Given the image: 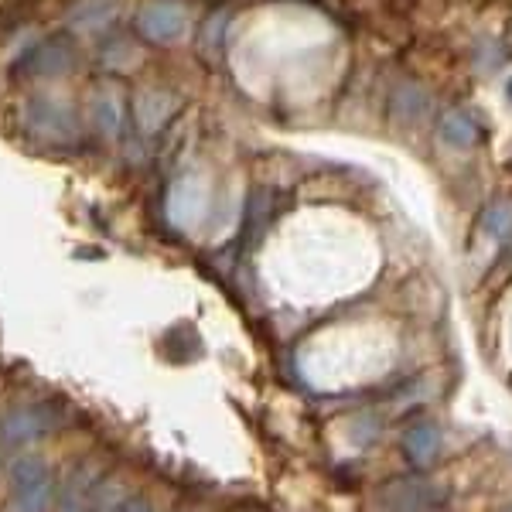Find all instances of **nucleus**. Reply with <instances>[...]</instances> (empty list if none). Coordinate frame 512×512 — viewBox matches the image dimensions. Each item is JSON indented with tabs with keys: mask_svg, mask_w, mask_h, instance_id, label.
<instances>
[{
	"mask_svg": "<svg viewBox=\"0 0 512 512\" xmlns=\"http://www.w3.org/2000/svg\"><path fill=\"white\" fill-rule=\"evenodd\" d=\"M441 502V489L427 478H396L379 495V506L386 512H427Z\"/></svg>",
	"mask_w": 512,
	"mask_h": 512,
	"instance_id": "f03ea898",
	"label": "nucleus"
},
{
	"mask_svg": "<svg viewBox=\"0 0 512 512\" xmlns=\"http://www.w3.org/2000/svg\"><path fill=\"white\" fill-rule=\"evenodd\" d=\"M506 512H512V509H506Z\"/></svg>",
	"mask_w": 512,
	"mask_h": 512,
	"instance_id": "9d476101",
	"label": "nucleus"
},
{
	"mask_svg": "<svg viewBox=\"0 0 512 512\" xmlns=\"http://www.w3.org/2000/svg\"><path fill=\"white\" fill-rule=\"evenodd\" d=\"M96 468L93 465H79L76 472L65 475L62 489H59V512H89V502L96 495Z\"/></svg>",
	"mask_w": 512,
	"mask_h": 512,
	"instance_id": "20e7f679",
	"label": "nucleus"
},
{
	"mask_svg": "<svg viewBox=\"0 0 512 512\" xmlns=\"http://www.w3.org/2000/svg\"><path fill=\"white\" fill-rule=\"evenodd\" d=\"M55 420L59 417H55V410H48V407H21L4 417L0 437H4V444H24V441H31V437H41L45 431H52Z\"/></svg>",
	"mask_w": 512,
	"mask_h": 512,
	"instance_id": "7ed1b4c3",
	"label": "nucleus"
},
{
	"mask_svg": "<svg viewBox=\"0 0 512 512\" xmlns=\"http://www.w3.org/2000/svg\"><path fill=\"white\" fill-rule=\"evenodd\" d=\"M441 134L448 137V144L468 147L475 140V127L468 123V117H461V113H451V117L441 123Z\"/></svg>",
	"mask_w": 512,
	"mask_h": 512,
	"instance_id": "0eeeda50",
	"label": "nucleus"
},
{
	"mask_svg": "<svg viewBox=\"0 0 512 512\" xmlns=\"http://www.w3.org/2000/svg\"><path fill=\"white\" fill-rule=\"evenodd\" d=\"M437 451H441V434H437L434 424H414L407 434H403V454H407L414 468L434 465Z\"/></svg>",
	"mask_w": 512,
	"mask_h": 512,
	"instance_id": "39448f33",
	"label": "nucleus"
},
{
	"mask_svg": "<svg viewBox=\"0 0 512 512\" xmlns=\"http://www.w3.org/2000/svg\"><path fill=\"white\" fill-rule=\"evenodd\" d=\"M55 492V478L35 454L21 458L11 475V512H45Z\"/></svg>",
	"mask_w": 512,
	"mask_h": 512,
	"instance_id": "f257e3e1",
	"label": "nucleus"
},
{
	"mask_svg": "<svg viewBox=\"0 0 512 512\" xmlns=\"http://www.w3.org/2000/svg\"><path fill=\"white\" fill-rule=\"evenodd\" d=\"M181 28H185V18H181V11L175 7H147L144 14H140V31H144L151 41H171L181 35Z\"/></svg>",
	"mask_w": 512,
	"mask_h": 512,
	"instance_id": "423d86ee",
	"label": "nucleus"
},
{
	"mask_svg": "<svg viewBox=\"0 0 512 512\" xmlns=\"http://www.w3.org/2000/svg\"><path fill=\"white\" fill-rule=\"evenodd\" d=\"M117 512H154V506L147 499H140V495H127Z\"/></svg>",
	"mask_w": 512,
	"mask_h": 512,
	"instance_id": "1a4fd4ad",
	"label": "nucleus"
},
{
	"mask_svg": "<svg viewBox=\"0 0 512 512\" xmlns=\"http://www.w3.org/2000/svg\"><path fill=\"white\" fill-rule=\"evenodd\" d=\"M123 499H127V495H123L113 482L96 485V495H93V502H89V512H117Z\"/></svg>",
	"mask_w": 512,
	"mask_h": 512,
	"instance_id": "6e6552de",
	"label": "nucleus"
}]
</instances>
